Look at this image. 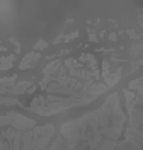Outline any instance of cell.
Here are the masks:
<instances>
[{"label": "cell", "instance_id": "obj_1", "mask_svg": "<svg viewBox=\"0 0 143 150\" xmlns=\"http://www.w3.org/2000/svg\"><path fill=\"white\" fill-rule=\"evenodd\" d=\"M39 60V55L38 53H29L24 60H22V63H20V68L22 70H26V68H29V67L34 65V62H38Z\"/></svg>", "mask_w": 143, "mask_h": 150}, {"label": "cell", "instance_id": "obj_2", "mask_svg": "<svg viewBox=\"0 0 143 150\" xmlns=\"http://www.w3.org/2000/svg\"><path fill=\"white\" fill-rule=\"evenodd\" d=\"M12 62H14V56H7V58H4V60L0 62V70H7V68H10Z\"/></svg>", "mask_w": 143, "mask_h": 150}, {"label": "cell", "instance_id": "obj_3", "mask_svg": "<svg viewBox=\"0 0 143 150\" xmlns=\"http://www.w3.org/2000/svg\"><path fill=\"white\" fill-rule=\"evenodd\" d=\"M46 46V43H43V41H39L38 45H36V48H44Z\"/></svg>", "mask_w": 143, "mask_h": 150}]
</instances>
